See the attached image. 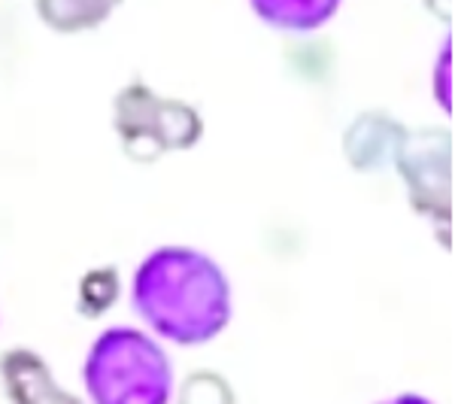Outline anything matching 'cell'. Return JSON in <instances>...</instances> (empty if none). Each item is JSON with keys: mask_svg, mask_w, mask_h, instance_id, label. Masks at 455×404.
<instances>
[{"mask_svg": "<svg viewBox=\"0 0 455 404\" xmlns=\"http://www.w3.org/2000/svg\"><path fill=\"white\" fill-rule=\"evenodd\" d=\"M134 311L167 341L207 343L231 319V283L210 255L161 246L134 274Z\"/></svg>", "mask_w": 455, "mask_h": 404, "instance_id": "6da1fadb", "label": "cell"}, {"mask_svg": "<svg viewBox=\"0 0 455 404\" xmlns=\"http://www.w3.org/2000/svg\"><path fill=\"white\" fill-rule=\"evenodd\" d=\"M85 389L98 404H164L173 389L171 359L149 335L109 328L88 350Z\"/></svg>", "mask_w": 455, "mask_h": 404, "instance_id": "7a4b0ae2", "label": "cell"}, {"mask_svg": "<svg viewBox=\"0 0 455 404\" xmlns=\"http://www.w3.org/2000/svg\"><path fill=\"white\" fill-rule=\"evenodd\" d=\"M252 10L280 31L307 34L322 28L337 12L340 0H249Z\"/></svg>", "mask_w": 455, "mask_h": 404, "instance_id": "3957f363", "label": "cell"}]
</instances>
